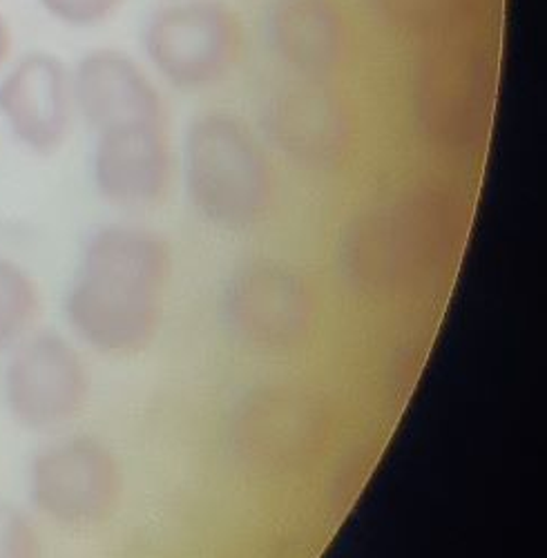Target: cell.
Wrapping results in <instances>:
<instances>
[{
	"instance_id": "obj_1",
	"label": "cell",
	"mask_w": 547,
	"mask_h": 558,
	"mask_svg": "<svg viewBox=\"0 0 547 558\" xmlns=\"http://www.w3.org/2000/svg\"><path fill=\"white\" fill-rule=\"evenodd\" d=\"M172 248L142 223H108L87 240L65 313L95 351L130 357L146 351L163 322L172 282Z\"/></svg>"
},
{
	"instance_id": "obj_16",
	"label": "cell",
	"mask_w": 547,
	"mask_h": 558,
	"mask_svg": "<svg viewBox=\"0 0 547 558\" xmlns=\"http://www.w3.org/2000/svg\"><path fill=\"white\" fill-rule=\"evenodd\" d=\"M40 313L38 289L12 262L0 259V351L14 347Z\"/></svg>"
},
{
	"instance_id": "obj_8",
	"label": "cell",
	"mask_w": 547,
	"mask_h": 558,
	"mask_svg": "<svg viewBox=\"0 0 547 558\" xmlns=\"http://www.w3.org/2000/svg\"><path fill=\"white\" fill-rule=\"evenodd\" d=\"M121 496V464L95 436L59 438L34 458L32 500L57 525L97 527L114 514Z\"/></svg>"
},
{
	"instance_id": "obj_15",
	"label": "cell",
	"mask_w": 547,
	"mask_h": 558,
	"mask_svg": "<svg viewBox=\"0 0 547 558\" xmlns=\"http://www.w3.org/2000/svg\"><path fill=\"white\" fill-rule=\"evenodd\" d=\"M374 16L393 34L427 45L467 38L483 23L485 0H367Z\"/></svg>"
},
{
	"instance_id": "obj_17",
	"label": "cell",
	"mask_w": 547,
	"mask_h": 558,
	"mask_svg": "<svg viewBox=\"0 0 547 558\" xmlns=\"http://www.w3.org/2000/svg\"><path fill=\"white\" fill-rule=\"evenodd\" d=\"M0 558H42L34 525L8 502H0Z\"/></svg>"
},
{
	"instance_id": "obj_6",
	"label": "cell",
	"mask_w": 547,
	"mask_h": 558,
	"mask_svg": "<svg viewBox=\"0 0 547 558\" xmlns=\"http://www.w3.org/2000/svg\"><path fill=\"white\" fill-rule=\"evenodd\" d=\"M228 327L248 347L287 353L304 347L320 322V298L295 266L255 257L235 268L223 291Z\"/></svg>"
},
{
	"instance_id": "obj_2",
	"label": "cell",
	"mask_w": 547,
	"mask_h": 558,
	"mask_svg": "<svg viewBox=\"0 0 547 558\" xmlns=\"http://www.w3.org/2000/svg\"><path fill=\"white\" fill-rule=\"evenodd\" d=\"M181 179L210 226L244 232L262 226L278 199V174L255 130L231 112H202L184 132Z\"/></svg>"
},
{
	"instance_id": "obj_14",
	"label": "cell",
	"mask_w": 547,
	"mask_h": 558,
	"mask_svg": "<svg viewBox=\"0 0 547 558\" xmlns=\"http://www.w3.org/2000/svg\"><path fill=\"white\" fill-rule=\"evenodd\" d=\"M0 112L29 150L54 155L72 130L74 95L68 68L45 52L25 57L0 85Z\"/></svg>"
},
{
	"instance_id": "obj_5",
	"label": "cell",
	"mask_w": 547,
	"mask_h": 558,
	"mask_svg": "<svg viewBox=\"0 0 547 558\" xmlns=\"http://www.w3.org/2000/svg\"><path fill=\"white\" fill-rule=\"evenodd\" d=\"M142 40L148 63L166 83L199 92L235 72L246 32L240 14L221 0H179L148 19Z\"/></svg>"
},
{
	"instance_id": "obj_13",
	"label": "cell",
	"mask_w": 547,
	"mask_h": 558,
	"mask_svg": "<svg viewBox=\"0 0 547 558\" xmlns=\"http://www.w3.org/2000/svg\"><path fill=\"white\" fill-rule=\"evenodd\" d=\"M268 40L297 78L329 81L353 54V29L338 0H272Z\"/></svg>"
},
{
	"instance_id": "obj_19",
	"label": "cell",
	"mask_w": 547,
	"mask_h": 558,
	"mask_svg": "<svg viewBox=\"0 0 547 558\" xmlns=\"http://www.w3.org/2000/svg\"><path fill=\"white\" fill-rule=\"evenodd\" d=\"M10 50H12V32L5 16L0 14V68H3V63L8 61Z\"/></svg>"
},
{
	"instance_id": "obj_11",
	"label": "cell",
	"mask_w": 547,
	"mask_h": 558,
	"mask_svg": "<svg viewBox=\"0 0 547 558\" xmlns=\"http://www.w3.org/2000/svg\"><path fill=\"white\" fill-rule=\"evenodd\" d=\"M177 174L168 123H139L97 134L93 177L99 195L123 210L166 202Z\"/></svg>"
},
{
	"instance_id": "obj_3",
	"label": "cell",
	"mask_w": 547,
	"mask_h": 558,
	"mask_svg": "<svg viewBox=\"0 0 547 558\" xmlns=\"http://www.w3.org/2000/svg\"><path fill=\"white\" fill-rule=\"evenodd\" d=\"M498 65L481 43L455 38L421 57L412 74V114L438 153L470 155L485 146L496 106Z\"/></svg>"
},
{
	"instance_id": "obj_4",
	"label": "cell",
	"mask_w": 547,
	"mask_h": 558,
	"mask_svg": "<svg viewBox=\"0 0 547 558\" xmlns=\"http://www.w3.org/2000/svg\"><path fill=\"white\" fill-rule=\"evenodd\" d=\"M463 202L451 189L421 183L362 213L347 232L357 270L402 272L447 253L463 230Z\"/></svg>"
},
{
	"instance_id": "obj_12",
	"label": "cell",
	"mask_w": 547,
	"mask_h": 558,
	"mask_svg": "<svg viewBox=\"0 0 547 558\" xmlns=\"http://www.w3.org/2000/svg\"><path fill=\"white\" fill-rule=\"evenodd\" d=\"M74 108L95 134L139 125L168 123L161 92L146 70L119 50L85 54L72 74Z\"/></svg>"
},
{
	"instance_id": "obj_7",
	"label": "cell",
	"mask_w": 547,
	"mask_h": 558,
	"mask_svg": "<svg viewBox=\"0 0 547 558\" xmlns=\"http://www.w3.org/2000/svg\"><path fill=\"white\" fill-rule=\"evenodd\" d=\"M333 429L327 402L308 389L270 385L242 400L233 421V445L251 468L282 474L308 468Z\"/></svg>"
},
{
	"instance_id": "obj_18",
	"label": "cell",
	"mask_w": 547,
	"mask_h": 558,
	"mask_svg": "<svg viewBox=\"0 0 547 558\" xmlns=\"http://www.w3.org/2000/svg\"><path fill=\"white\" fill-rule=\"evenodd\" d=\"M57 21L72 27H93L108 21L123 0H40Z\"/></svg>"
},
{
	"instance_id": "obj_10",
	"label": "cell",
	"mask_w": 547,
	"mask_h": 558,
	"mask_svg": "<svg viewBox=\"0 0 547 558\" xmlns=\"http://www.w3.org/2000/svg\"><path fill=\"white\" fill-rule=\"evenodd\" d=\"M264 123L272 146L311 170L340 168L353 155L357 138L351 104L327 81L297 78L278 87Z\"/></svg>"
},
{
	"instance_id": "obj_9",
	"label": "cell",
	"mask_w": 547,
	"mask_h": 558,
	"mask_svg": "<svg viewBox=\"0 0 547 558\" xmlns=\"http://www.w3.org/2000/svg\"><path fill=\"white\" fill-rule=\"evenodd\" d=\"M8 404L32 432H52L83 413L93 391L83 355L59 333L42 331L19 344L8 364Z\"/></svg>"
}]
</instances>
